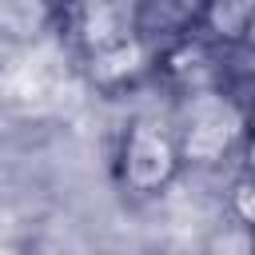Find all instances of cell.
Instances as JSON below:
<instances>
[{
    "mask_svg": "<svg viewBox=\"0 0 255 255\" xmlns=\"http://www.w3.org/2000/svg\"><path fill=\"white\" fill-rule=\"evenodd\" d=\"M175 167H179V147H175L171 131L151 120H135L124 135V155H120L124 183L139 195H151L171 183Z\"/></svg>",
    "mask_w": 255,
    "mask_h": 255,
    "instance_id": "7a4b0ae2",
    "label": "cell"
},
{
    "mask_svg": "<svg viewBox=\"0 0 255 255\" xmlns=\"http://www.w3.org/2000/svg\"><path fill=\"white\" fill-rule=\"evenodd\" d=\"M143 64H147V48H143L135 36H128V40H120V44H112V48L88 52V76H92L96 84H104V88L139 76Z\"/></svg>",
    "mask_w": 255,
    "mask_h": 255,
    "instance_id": "3957f363",
    "label": "cell"
},
{
    "mask_svg": "<svg viewBox=\"0 0 255 255\" xmlns=\"http://www.w3.org/2000/svg\"><path fill=\"white\" fill-rule=\"evenodd\" d=\"M231 199H235V215H239L243 223H251V219H255V203H251V183H247V179L235 183V195H231Z\"/></svg>",
    "mask_w": 255,
    "mask_h": 255,
    "instance_id": "8992f818",
    "label": "cell"
},
{
    "mask_svg": "<svg viewBox=\"0 0 255 255\" xmlns=\"http://www.w3.org/2000/svg\"><path fill=\"white\" fill-rule=\"evenodd\" d=\"M203 20L219 40H239L251 24V0H207Z\"/></svg>",
    "mask_w": 255,
    "mask_h": 255,
    "instance_id": "5b68a950",
    "label": "cell"
},
{
    "mask_svg": "<svg viewBox=\"0 0 255 255\" xmlns=\"http://www.w3.org/2000/svg\"><path fill=\"white\" fill-rule=\"evenodd\" d=\"M48 32L44 0H0V44H36Z\"/></svg>",
    "mask_w": 255,
    "mask_h": 255,
    "instance_id": "277c9868",
    "label": "cell"
},
{
    "mask_svg": "<svg viewBox=\"0 0 255 255\" xmlns=\"http://www.w3.org/2000/svg\"><path fill=\"white\" fill-rule=\"evenodd\" d=\"M0 255H28V251L16 247V243H0Z\"/></svg>",
    "mask_w": 255,
    "mask_h": 255,
    "instance_id": "52a82bcc",
    "label": "cell"
},
{
    "mask_svg": "<svg viewBox=\"0 0 255 255\" xmlns=\"http://www.w3.org/2000/svg\"><path fill=\"white\" fill-rule=\"evenodd\" d=\"M155 255H183V251H155Z\"/></svg>",
    "mask_w": 255,
    "mask_h": 255,
    "instance_id": "ba28073f",
    "label": "cell"
},
{
    "mask_svg": "<svg viewBox=\"0 0 255 255\" xmlns=\"http://www.w3.org/2000/svg\"><path fill=\"white\" fill-rule=\"evenodd\" d=\"M239 135H243V112L219 92H199L183 108V135L175 147L179 159L215 163L235 147Z\"/></svg>",
    "mask_w": 255,
    "mask_h": 255,
    "instance_id": "6da1fadb",
    "label": "cell"
}]
</instances>
